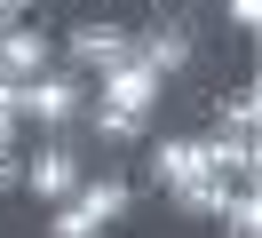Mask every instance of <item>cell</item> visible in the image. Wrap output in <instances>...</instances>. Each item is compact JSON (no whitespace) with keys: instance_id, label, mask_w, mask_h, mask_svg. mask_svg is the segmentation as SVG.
Wrapping results in <instances>:
<instances>
[{"instance_id":"cell-6","label":"cell","mask_w":262,"mask_h":238,"mask_svg":"<svg viewBox=\"0 0 262 238\" xmlns=\"http://www.w3.org/2000/svg\"><path fill=\"white\" fill-rule=\"evenodd\" d=\"M48 63H56L48 16H16V24L0 32V79H32V72H48Z\"/></svg>"},{"instance_id":"cell-5","label":"cell","mask_w":262,"mask_h":238,"mask_svg":"<svg viewBox=\"0 0 262 238\" xmlns=\"http://www.w3.org/2000/svg\"><path fill=\"white\" fill-rule=\"evenodd\" d=\"M143 151H151V190L223 175V143H214V135H143ZM223 183H230V175H223Z\"/></svg>"},{"instance_id":"cell-14","label":"cell","mask_w":262,"mask_h":238,"mask_svg":"<svg viewBox=\"0 0 262 238\" xmlns=\"http://www.w3.org/2000/svg\"><path fill=\"white\" fill-rule=\"evenodd\" d=\"M0 32H8V16H0Z\"/></svg>"},{"instance_id":"cell-12","label":"cell","mask_w":262,"mask_h":238,"mask_svg":"<svg viewBox=\"0 0 262 238\" xmlns=\"http://www.w3.org/2000/svg\"><path fill=\"white\" fill-rule=\"evenodd\" d=\"M223 24L238 32V40H254L262 32V0H223Z\"/></svg>"},{"instance_id":"cell-1","label":"cell","mask_w":262,"mask_h":238,"mask_svg":"<svg viewBox=\"0 0 262 238\" xmlns=\"http://www.w3.org/2000/svg\"><path fill=\"white\" fill-rule=\"evenodd\" d=\"M127 206H135V183H127V175L88 167L80 183L48 206V238H103L112 222H127Z\"/></svg>"},{"instance_id":"cell-13","label":"cell","mask_w":262,"mask_h":238,"mask_svg":"<svg viewBox=\"0 0 262 238\" xmlns=\"http://www.w3.org/2000/svg\"><path fill=\"white\" fill-rule=\"evenodd\" d=\"M16 183H24V151H0V199H16Z\"/></svg>"},{"instance_id":"cell-9","label":"cell","mask_w":262,"mask_h":238,"mask_svg":"<svg viewBox=\"0 0 262 238\" xmlns=\"http://www.w3.org/2000/svg\"><path fill=\"white\" fill-rule=\"evenodd\" d=\"M214 127H223V135H262V88L254 79H238V88L214 95Z\"/></svg>"},{"instance_id":"cell-8","label":"cell","mask_w":262,"mask_h":238,"mask_svg":"<svg viewBox=\"0 0 262 238\" xmlns=\"http://www.w3.org/2000/svg\"><path fill=\"white\" fill-rule=\"evenodd\" d=\"M80 135L96 143V159H103V151H143L151 119H143V111H119V103H96V95H88V111H80Z\"/></svg>"},{"instance_id":"cell-2","label":"cell","mask_w":262,"mask_h":238,"mask_svg":"<svg viewBox=\"0 0 262 238\" xmlns=\"http://www.w3.org/2000/svg\"><path fill=\"white\" fill-rule=\"evenodd\" d=\"M96 167V143L80 135V127H40V143H24V199H40V206H56L80 175Z\"/></svg>"},{"instance_id":"cell-10","label":"cell","mask_w":262,"mask_h":238,"mask_svg":"<svg viewBox=\"0 0 262 238\" xmlns=\"http://www.w3.org/2000/svg\"><path fill=\"white\" fill-rule=\"evenodd\" d=\"M214 230L254 238V230H262V183H230V190H223V206H214Z\"/></svg>"},{"instance_id":"cell-4","label":"cell","mask_w":262,"mask_h":238,"mask_svg":"<svg viewBox=\"0 0 262 238\" xmlns=\"http://www.w3.org/2000/svg\"><path fill=\"white\" fill-rule=\"evenodd\" d=\"M127 56H135V24H119V16H80L72 32H56V63H72L88 79H103Z\"/></svg>"},{"instance_id":"cell-3","label":"cell","mask_w":262,"mask_h":238,"mask_svg":"<svg viewBox=\"0 0 262 238\" xmlns=\"http://www.w3.org/2000/svg\"><path fill=\"white\" fill-rule=\"evenodd\" d=\"M88 95H96V79H88V72L48 63V72L16 79V119H24V135H40V127H80Z\"/></svg>"},{"instance_id":"cell-7","label":"cell","mask_w":262,"mask_h":238,"mask_svg":"<svg viewBox=\"0 0 262 238\" xmlns=\"http://www.w3.org/2000/svg\"><path fill=\"white\" fill-rule=\"evenodd\" d=\"M96 103H119V111H143V119H151V111L167 103V79L151 72L143 56H127V63H112V72L96 79Z\"/></svg>"},{"instance_id":"cell-11","label":"cell","mask_w":262,"mask_h":238,"mask_svg":"<svg viewBox=\"0 0 262 238\" xmlns=\"http://www.w3.org/2000/svg\"><path fill=\"white\" fill-rule=\"evenodd\" d=\"M223 190H230L223 175H199V183H175V190H159V199L175 206L183 222H214V206H223Z\"/></svg>"}]
</instances>
